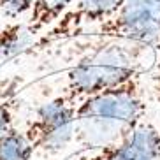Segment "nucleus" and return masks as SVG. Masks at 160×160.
Segmentation results:
<instances>
[{"label":"nucleus","instance_id":"obj_3","mask_svg":"<svg viewBox=\"0 0 160 160\" xmlns=\"http://www.w3.org/2000/svg\"><path fill=\"white\" fill-rule=\"evenodd\" d=\"M76 106L65 93L41 104L30 118L23 132L32 144L33 153L55 155L76 142Z\"/></svg>","mask_w":160,"mask_h":160},{"label":"nucleus","instance_id":"obj_7","mask_svg":"<svg viewBox=\"0 0 160 160\" xmlns=\"http://www.w3.org/2000/svg\"><path fill=\"white\" fill-rule=\"evenodd\" d=\"M74 2L76 0H33L32 9L25 19L30 33L35 39L42 35L71 9Z\"/></svg>","mask_w":160,"mask_h":160},{"label":"nucleus","instance_id":"obj_6","mask_svg":"<svg viewBox=\"0 0 160 160\" xmlns=\"http://www.w3.org/2000/svg\"><path fill=\"white\" fill-rule=\"evenodd\" d=\"M65 160H160V128L146 118L118 141L79 148Z\"/></svg>","mask_w":160,"mask_h":160},{"label":"nucleus","instance_id":"obj_2","mask_svg":"<svg viewBox=\"0 0 160 160\" xmlns=\"http://www.w3.org/2000/svg\"><path fill=\"white\" fill-rule=\"evenodd\" d=\"M142 79L144 78H134L123 85L83 99L76 106V120L123 128L136 127L148 114V97Z\"/></svg>","mask_w":160,"mask_h":160},{"label":"nucleus","instance_id":"obj_4","mask_svg":"<svg viewBox=\"0 0 160 160\" xmlns=\"http://www.w3.org/2000/svg\"><path fill=\"white\" fill-rule=\"evenodd\" d=\"M81 37L128 41L155 48L160 42V0H125L116 14Z\"/></svg>","mask_w":160,"mask_h":160},{"label":"nucleus","instance_id":"obj_11","mask_svg":"<svg viewBox=\"0 0 160 160\" xmlns=\"http://www.w3.org/2000/svg\"><path fill=\"white\" fill-rule=\"evenodd\" d=\"M33 5V0H0V14L7 19H16L21 16H28Z\"/></svg>","mask_w":160,"mask_h":160},{"label":"nucleus","instance_id":"obj_8","mask_svg":"<svg viewBox=\"0 0 160 160\" xmlns=\"http://www.w3.org/2000/svg\"><path fill=\"white\" fill-rule=\"evenodd\" d=\"M35 37L30 33L25 21L7 23L0 30V62H9L12 58L25 55L32 49Z\"/></svg>","mask_w":160,"mask_h":160},{"label":"nucleus","instance_id":"obj_13","mask_svg":"<svg viewBox=\"0 0 160 160\" xmlns=\"http://www.w3.org/2000/svg\"><path fill=\"white\" fill-rule=\"evenodd\" d=\"M0 71H2V62H0Z\"/></svg>","mask_w":160,"mask_h":160},{"label":"nucleus","instance_id":"obj_1","mask_svg":"<svg viewBox=\"0 0 160 160\" xmlns=\"http://www.w3.org/2000/svg\"><path fill=\"white\" fill-rule=\"evenodd\" d=\"M153 62V46L128 41H102V44L67 71L63 93L78 104L134 78L148 76Z\"/></svg>","mask_w":160,"mask_h":160},{"label":"nucleus","instance_id":"obj_9","mask_svg":"<svg viewBox=\"0 0 160 160\" xmlns=\"http://www.w3.org/2000/svg\"><path fill=\"white\" fill-rule=\"evenodd\" d=\"M33 155L25 132L16 125L0 132V160H32Z\"/></svg>","mask_w":160,"mask_h":160},{"label":"nucleus","instance_id":"obj_12","mask_svg":"<svg viewBox=\"0 0 160 160\" xmlns=\"http://www.w3.org/2000/svg\"><path fill=\"white\" fill-rule=\"evenodd\" d=\"M155 62L148 72V83H150V95L153 97L155 102L160 104V42L155 48Z\"/></svg>","mask_w":160,"mask_h":160},{"label":"nucleus","instance_id":"obj_10","mask_svg":"<svg viewBox=\"0 0 160 160\" xmlns=\"http://www.w3.org/2000/svg\"><path fill=\"white\" fill-rule=\"evenodd\" d=\"M19 85L16 79H11L0 86V132L14 127V118L18 111Z\"/></svg>","mask_w":160,"mask_h":160},{"label":"nucleus","instance_id":"obj_5","mask_svg":"<svg viewBox=\"0 0 160 160\" xmlns=\"http://www.w3.org/2000/svg\"><path fill=\"white\" fill-rule=\"evenodd\" d=\"M123 4L125 0H76L71 5V9L51 28L35 39L28 53L42 51L53 44H60L69 39L81 37L85 32L99 27L100 23L108 21L113 14H116Z\"/></svg>","mask_w":160,"mask_h":160}]
</instances>
